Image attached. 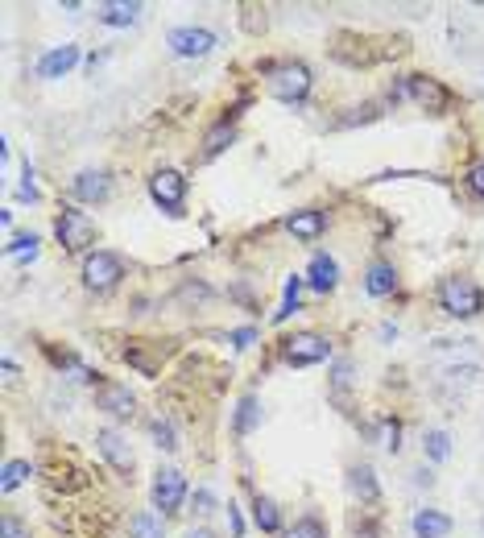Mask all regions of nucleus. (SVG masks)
<instances>
[{"mask_svg":"<svg viewBox=\"0 0 484 538\" xmlns=\"http://www.w3.org/2000/svg\"><path fill=\"white\" fill-rule=\"evenodd\" d=\"M439 302L456 319H472V315L484 311V290L476 286L472 277H443L439 282Z\"/></svg>","mask_w":484,"mask_h":538,"instance_id":"f257e3e1","label":"nucleus"},{"mask_svg":"<svg viewBox=\"0 0 484 538\" xmlns=\"http://www.w3.org/2000/svg\"><path fill=\"white\" fill-rule=\"evenodd\" d=\"M269 92H274L282 104H303L306 92H311V71H306V62L269 67Z\"/></svg>","mask_w":484,"mask_h":538,"instance_id":"f03ea898","label":"nucleus"},{"mask_svg":"<svg viewBox=\"0 0 484 538\" xmlns=\"http://www.w3.org/2000/svg\"><path fill=\"white\" fill-rule=\"evenodd\" d=\"M398 96H410L418 108H426V112H448L451 104V92L439 79H431V75H401V87H398Z\"/></svg>","mask_w":484,"mask_h":538,"instance_id":"7ed1b4c3","label":"nucleus"},{"mask_svg":"<svg viewBox=\"0 0 484 538\" xmlns=\"http://www.w3.org/2000/svg\"><path fill=\"white\" fill-rule=\"evenodd\" d=\"M54 232H59L62 249L71 253H83L91 240H96V220L87 212H79V207H62L59 220H54Z\"/></svg>","mask_w":484,"mask_h":538,"instance_id":"20e7f679","label":"nucleus"},{"mask_svg":"<svg viewBox=\"0 0 484 538\" xmlns=\"http://www.w3.org/2000/svg\"><path fill=\"white\" fill-rule=\"evenodd\" d=\"M124 277V261L116 257V253H108V249H96V253H87V261H83V282L91 290H112L116 282Z\"/></svg>","mask_w":484,"mask_h":538,"instance_id":"39448f33","label":"nucleus"},{"mask_svg":"<svg viewBox=\"0 0 484 538\" xmlns=\"http://www.w3.org/2000/svg\"><path fill=\"white\" fill-rule=\"evenodd\" d=\"M282 357H286V365H294V369H306V365H319V360L331 357V344H327V335H319V332H298L286 340Z\"/></svg>","mask_w":484,"mask_h":538,"instance_id":"423d86ee","label":"nucleus"},{"mask_svg":"<svg viewBox=\"0 0 484 538\" xmlns=\"http://www.w3.org/2000/svg\"><path fill=\"white\" fill-rule=\"evenodd\" d=\"M166 46L179 54V59H203L216 50V34L203 29V25H179V29H170Z\"/></svg>","mask_w":484,"mask_h":538,"instance_id":"0eeeda50","label":"nucleus"},{"mask_svg":"<svg viewBox=\"0 0 484 538\" xmlns=\"http://www.w3.org/2000/svg\"><path fill=\"white\" fill-rule=\"evenodd\" d=\"M149 195H154V204L170 215H182V204H186V179H182L179 170H158L154 179H149Z\"/></svg>","mask_w":484,"mask_h":538,"instance_id":"6e6552de","label":"nucleus"},{"mask_svg":"<svg viewBox=\"0 0 484 538\" xmlns=\"http://www.w3.org/2000/svg\"><path fill=\"white\" fill-rule=\"evenodd\" d=\"M186 497V477H182L179 468H158V477H154V505H158L162 514H174Z\"/></svg>","mask_w":484,"mask_h":538,"instance_id":"1a4fd4ad","label":"nucleus"},{"mask_svg":"<svg viewBox=\"0 0 484 538\" xmlns=\"http://www.w3.org/2000/svg\"><path fill=\"white\" fill-rule=\"evenodd\" d=\"M96 406L112 419H133L137 414V397L129 394V385L121 381H99L96 385Z\"/></svg>","mask_w":484,"mask_h":538,"instance_id":"9d476101","label":"nucleus"},{"mask_svg":"<svg viewBox=\"0 0 484 538\" xmlns=\"http://www.w3.org/2000/svg\"><path fill=\"white\" fill-rule=\"evenodd\" d=\"M96 447H99V455L116 468V472H133V447H129L124 435H116V430H99Z\"/></svg>","mask_w":484,"mask_h":538,"instance_id":"9b49d317","label":"nucleus"},{"mask_svg":"<svg viewBox=\"0 0 484 538\" xmlns=\"http://www.w3.org/2000/svg\"><path fill=\"white\" fill-rule=\"evenodd\" d=\"M108 174L104 170H79L71 182V195L79 199V204H104L108 199Z\"/></svg>","mask_w":484,"mask_h":538,"instance_id":"f8f14e48","label":"nucleus"},{"mask_svg":"<svg viewBox=\"0 0 484 538\" xmlns=\"http://www.w3.org/2000/svg\"><path fill=\"white\" fill-rule=\"evenodd\" d=\"M75 62H79V46L67 42V46H54V50H46V54L37 59V75H42V79H62Z\"/></svg>","mask_w":484,"mask_h":538,"instance_id":"ddd939ff","label":"nucleus"},{"mask_svg":"<svg viewBox=\"0 0 484 538\" xmlns=\"http://www.w3.org/2000/svg\"><path fill=\"white\" fill-rule=\"evenodd\" d=\"M327 228V215L315 212V207H303V212H290L286 215V232L298 240H319Z\"/></svg>","mask_w":484,"mask_h":538,"instance_id":"4468645a","label":"nucleus"},{"mask_svg":"<svg viewBox=\"0 0 484 538\" xmlns=\"http://www.w3.org/2000/svg\"><path fill=\"white\" fill-rule=\"evenodd\" d=\"M339 282V265L327 257V253H315L311 257V269H306V286L315 290V294H331Z\"/></svg>","mask_w":484,"mask_h":538,"instance_id":"2eb2a0df","label":"nucleus"},{"mask_svg":"<svg viewBox=\"0 0 484 538\" xmlns=\"http://www.w3.org/2000/svg\"><path fill=\"white\" fill-rule=\"evenodd\" d=\"M410 530L414 538H448L451 534V518L443 510H418L410 518Z\"/></svg>","mask_w":484,"mask_h":538,"instance_id":"dca6fc26","label":"nucleus"},{"mask_svg":"<svg viewBox=\"0 0 484 538\" xmlns=\"http://www.w3.org/2000/svg\"><path fill=\"white\" fill-rule=\"evenodd\" d=\"M364 290H369L373 299L393 294V290H398V269H393L389 261H373L369 265V274H364Z\"/></svg>","mask_w":484,"mask_h":538,"instance_id":"f3484780","label":"nucleus"},{"mask_svg":"<svg viewBox=\"0 0 484 538\" xmlns=\"http://www.w3.org/2000/svg\"><path fill=\"white\" fill-rule=\"evenodd\" d=\"M146 4H124V0H108V4H96V21L104 25H137L141 21Z\"/></svg>","mask_w":484,"mask_h":538,"instance_id":"a211bd4d","label":"nucleus"},{"mask_svg":"<svg viewBox=\"0 0 484 538\" xmlns=\"http://www.w3.org/2000/svg\"><path fill=\"white\" fill-rule=\"evenodd\" d=\"M348 489L361 497L364 505H373L381 497V485H377V472L369 464H352L348 468Z\"/></svg>","mask_w":484,"mask_h":538,"instance_id":"6ab92c4d","label":"nucleus"},{"mask_svg":"<svg viewBox=\"0 0 484 538\" xmlns=\"http://www.w3.org/2000/svg\"><path fill=\"white\" fill-rule=\"evenodd\" d=\"M129 538H166V522L154 510H141L129 518Z\"/></svg>","mask_w":484,"mask_h":538,"instance_id":"aec40b11","label":"nucleus"},{"mask_svg":"<svg viewBox=\"0 0 484 538\" xmlns=\"http://www.w3.org/2000/svg\"><path fill=\"white\" fill-rule=\"evenodd\" d=\"M232 137H236V129H232L228 120H219L216 129H211V132H207V137H203V162H211V157H219V154H224V149H228V145H232Z\"/></svg>","mask_w":484,"mask_h":538,"instance_id":"412c9836","label":"nucleus"},{"mask_svg":"<svg viewBox=\"0 0 484 538\" xmlns=\"http://www.w3.org/2000/svg\"><path fill=\"white\" fill-rule=\"evenodd\" d=\"M253 522H257L261 530H266V534H278V530H282V514H278V505L269 502V497H261V493L253 497Z\"/></svg>","mask_w":484,"mask_h":538,"instance_id":"4be33fe9","label":"nucleus"},{"mask_svg":"<svg viewBox=\"0 0 484 538\" xmlns=\"http://www.w3.org/2000/svg\"><path fill=\"white\" fill-rule=\"evenodd\" d=\"M29 477H34V464H29V460H9V464H4V477H0V489L4 493L21 489Z\"/></svg>","mask_w":484,"mask_h":538,"instance_id":"5701e85b","label":"nucleus"},{"mask_svg":"<svg viewBox=\"0 0 484 538\" xmlns=\"http://www.w3.org/2000/svg\"><path fill=\"white\" fill-rule=\"evenodd\" d=\"M423 452H426V460H435V464H439V460H448V455H451V435H448V430H426V435H423Z\"/></svg>","mask_w":484,"mask_h":538,"instance_id":"b1692460","label":"nucleus"},{"mask_svg":"<svg viewBox=\"0 0 484 538\" xmlns=\"http://www.w3.org/2000/svg\"><path fill=\"white\" fill-rule=\"evenodd\" d=\"M257 422H261V406H257V397H241V406H236V435H249Z\"/></svg>","mask_w":484,"mask_h":538,"instance_id":"393cba45","label":"nucleus"},{"mask_svg":"<svg viewBox=\"0 0 484 538\" xmlns=\"http://www.w3.org/2000/svg\"><path fill=\"white\" fill-rule=\"evenodd\" d=\"M282 538H327V526L319 522L315 514H306V518H298V522H294V526L286 530Z\"/></svg>","mask_w":484,"mask_h":538,"instance_id":"a878e982","label":"nucleus"},{"mask_svg":"<svg viewBox=\"0 0 484 538\" xmlns=\"http://www.w3.org/2000/svg\"><path fill=\"white\" fill-rule=\"evenodd\" d=\"M9 253H12V257H21V261H34V257H37V237H34V232L12 237L9 240Z\"/></svg>","mask_w":484,"mask_h":538,"instance_id":"bb28decb","label":"nucleus"},{"mask_svg":"<svg viewBox=\"0 0 484 538\" xmlns=\"http://www.w3.org/2000/svg\"><path fill=\"white\" fill-rule=\"evenodd\" d=\"M298 290H303V277H290V282H286V302H282V311L274 315V323L290 319V315L298 311Z\"/></svg>","mask_w":484,"mask_h":538,"instance_id":"cd10ccee","label":"nucleus"},{"mask_svg":"<svg viewBox=\"0 0 484 538\" xmlns=\"http://www.w3.org/2000/svg\"><path fill=\"white\" fill-rule=\"evenodd\" d=\"M154 439H158V447H166V452H174L179 447V435H174V422L170 419H154Z\"/></svg>","mask_w":484,"mask_h":538,"instance_id":"c85d7f7f","label":"nucleus"},{"mask_svg":"<svg viewBox=\"0 0 484 538\" xmlns=\"http://www.w3.org/2000/svg\"><path fill=\"white\" fill-rule=\"evenodd\" d=\"M0 538H29V526H25L21 518L4 514V522H0Z\"/></svg>","mask_w":484,"mask_h":538,"instance_id":"c756f323","label":"nucleus"},{"mask_svg":"<svg viewBox=\"0 0 484 538\" xmlns=\"http://www.w3.org/2000/svg\"><path fill=\"white\" fill-rule=\"evenodd\" d=\"M401 427H398V422H393V419H385V422H381V447H389V452H398V447H401Z\"/></svg>","mask_w":484,"mask_h":538,"instance_id":"7c9ffc66","label":"nucleus"},{"mask_svg":"<svg viewBox=\"0 0 484 538\" xmlns=\"http://www.w3.org/2000/svg\"><path fill=\"white\" fill-rule=\"evenodd\" d=\"M464 182H468V191L484 199V162H476V166L468 170V179H464Z\"/></svg>","mask_w":484,"mask_h":538,"instance_id":"2f4dec72","label":"nucleus"},{"mask_svg":"<svg viewBox=\"0 0 484 538\" xmlns=\"http://www.w3.org/2000/svg\"><path fill=\"white\" fill-rule=\"evenodd\" d=\"M194 514H211V510H216V497H211V493H207V489H199V493H194Z\"/></svg>","mask_w":484,"mask_h":538,"instance_id":"473e14b6","label":"nucleus"},{"mask_svg":"<svg viewBox=\"0 0 484 538\" xmlns=\"http://www.w3.org/2000/svg\"><path fill=\"white\" fill-rule=\"evenodd\" d=\"M21 199H29V204H34L37 199V187H34V170L25 166V182H21Z\"/></svg>","mask_w":484,"mask_h":538,"instance_id":"72a5a7b5","label":"nucleus"},{"mask_svg":"<svg viewBox=\"0 0 484 538\" xmlns=\"http://www.w3.org/2000/svg\"><path fill=\"white\" fill-rule=\"evenodd\" d=\"M232 340H236V348H249V344L257 340V332H253V327H244V332H236Z\"/></svg>","mask_w":484,"mask_h":538,"instance_id":"f704fd0d","label":"nucleus"},{"mask_svg":"<svg viewBox=\"0 0 484 538\" xmlns=\"http://www.w3.org/2000/svg\"><path fill=\"white\" fill-rule=\"evenodd\" d=\"M182 538H216V530H207V526H191Z\"/></svg>","mask_w":484,"mask_h":538,"instance_id":"c9c22d12","label":"nucleus"}]
</instances>
